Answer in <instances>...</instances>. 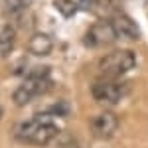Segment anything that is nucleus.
Here are the masks:
<instances>
[{"label":"nucleus","instance_id":"obj_1","mask_svg":"<svg viewBox=\"0 0 148 148\" xmlns=\"http://www.w3.org/2000/svg\"><path fill=\"white\" fill-rule=\"evenodd\" d=\"M59 134V126L47 119L24 121L14 126V138L30 146H46Z\"/></svg>","mask_w":148,"mask_h":148},{"label":"nucleus","instance_id":"obj_2","mask_svg":"<svg viewBox=\"0 0 148 148\" xmlns=\"http://www.w3.org/2000/svg\"><path fill=\"white\" fill-rule=\"evenodd\" d=\"M136 63V56L132 49H113L111 53H107L105 57H101L99 61V73L101 77H113L119 79L121 75L128 73Z\"/></svg>","mask_w":148,"mask_h":148},{"label":"nucleus","instance_id":"obj_3","mask_svg":"<svg viewBox=\"0 0 148 148\" xmlns=\"http://www.w3.org/2000/svg\"><path fill=\"white\" fill-rule=\"evenodd\" d=\"M51 87V81H49V75H47L46 71L44 73H32V75H28L24 83L14 91L12 95V101L16 103L18 107H24V105H28L30 101H34L36 97H40V95H44Z\"/></svg>","mask_w":148,"mask_h":148},{"label":"nucleus","instance_id":"obj_4","mask_svg":"<svg viewBox=\"0 0 148 148\" xmlns=\"http://www.w3.org/2000/svg\"><path fill=\"white\" fill-rule=\"evenodd\" d=\"M93 99L103 105V107H113L121 101L128 93V87L125 83H121L119 79H113V77H101L95 85L91 87Z\"/></svg>","mask_w":148,"mask_h":148},{"label":"nucleus","instance_id":"obj_5","mask_svg":"<svg viewBox=\"0 0 148 148\" xmlns=\"http://www.w3.org/2000/svg\"><path fill=\"white\" fill-rule=\"evenodd\" d=\"M119 38L114 26L111 24V20L101 18L95 24L89 26L87 34H85V44L89 47H103V46H111L114 40Z\"/></svg>","mask_w":148,"mask_h":148},{"label":"nucleus","instance_id":"obj_6","mask_svg":"<svg viewBox=\"0 0 148 148\" xmlns=\"http://www.w3.org/2000/svg\"><path fill=\"white\" fill-rule=\"evenodd\" d=\"M119 116L113 111H103L101 114H97L95 119H91V134L99 140H109L116 134L119 130Z\"/></svg>","mask_w":148,"mask_h":148},{"label":"nucleus","instance_id":"obj_7","mask_svg":"<svg viewBox=\"0 0 148 148\" xmlns=\"http://www.w3.org/2000/svg\"><path fill=\"white\" fill-rule=\"evenodd\" d=\"M107 20H111V24L114 26V30H116V34L121 36V38H126V40H136L138 36H140V30H138L136 22L132 20V18H128L126 14L123 12H114L111 14Z\"/></svg>","mask_w":148,"mask_h":148},{"label":"nucleus","instance_id":"obj_8","mask_svg":"<svg viewBox=\"0 0 148 148\" xmlns=\"http://www.w3.org/2000/svg\"><path fill=\"white\" fill-rule=\"evenodd\" d=\"M53 49V42L51 38L46 34H34L30 40H28V51L32 56H47L49 51Z\"/></svg>","mask_w":148,"mask_h":148},{"label":"nucleus","instance_id":"obj_9","mask_svg":"<svg viewBox=\"0 0 148 148\" xmlns=\"http://www.w3.org/2000/svg\"><path fill=\"white\" fill-rule=\"evenodd\" d=\"M16 46V30L12 26H4L0 30V57H8Z\"/></svg>","mask_w":148,"mask_h":148},{"label":"nucleus","instance_id":"obj_10","mask_svg":"<svg viewBox=\"0 0 148 148\" xmlns=\"http://www.w3.org/2000/svg\"><path fill=\"white\" fill-rule=\"evenodd\" d=\"M53 4H56L57 12L61 16H65V18H71L77 12V2H73V0H56Z\"/></svg>","mask_w":148,"mask_h":148},{"label":"nucleus","instance_id":"obj_11","mask_svg":"<svg viewBox=\"0 0 148 148\" xmlns=\"http://www.w3.org/2000/svg\"><path fill=\"white\" fill-rule=\"evenodd\" d=\"M30 4H34V0H16V6L18 8H28Z\"/></svg>","mask_w":148,"mask_h":148},{"label":"nucleus","instance_id":"obj_12","mask_svg":"<svg viewBox=\"0 0 148 148\" xmlns=\"http://www.w3.org/2000/svg\"><path fill=\"white\" fill-rule=\"evenodd\" d=\"M2 114H4V109H2V107H0V119H2Z\"/></svg>","mask_w":148,"mask_h":148}]
</instances>
